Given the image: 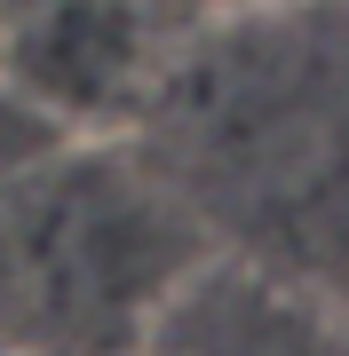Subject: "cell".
Here are the masks:
<instances>
[{
    "instance_id": "277c9868",
    "label": "cell",
    "mask_w": 349,
    "mask_h": 356,
    "mask_svg": "<svg viewBox=\"0 0 349 356\" xmlns=\"http://www.w3.org/2000/svg\"><path fill=\"white\" fill-rule=\"evenodd\" d=\"M72 143H79L72 119H56L32 88H16V79L0 72V191H16V182L40 175V166H56Z\"/></svg>"
},
{
    "instance_id": "6da1fadb",
    "label": "cell",
    "mask_w": 349,
    "mask_h": 356,
    "mask_svg": "<svg viewBox=\"0 0 349 356\" xmlns=\"http://www.w3.org/2000/svg\"><path fill=\"white\" fill-rule=\"evenodd\" d=\"M143 175L207 245L349 285V0H246L159 56Z\"/></svg>"
},
{
    "instance_id": "3957f363",
    "label": "cell",
    "mask_w": 349,
    "mask_h": 356,
    "mask_svg": "<svg viewBox=\"0 0 349 356\" xmlns=\"http://www.w3.org/2000/svg\"><path fill=\"white\" fill-rule=\"evenodd\" d=\"M0 72L32 88L56 119L104 127V119H135L159 56L127 0H40L0 32Z\"/></svg>"
},
{
    "instance_id": "5b68a950",
    "label": "cell",
    "mask_w": 349,
    "mask_h": 356,
    "mask_svg": "<svg viewBox=\"0 0 349 356\" xmlns=\"http://www.w3.org/2000/svg\"><path fill=\"white\" fill-rule=\"evenodd\" d=\"M24 8H40V0H0V32H8V24H16Z\"/></svg>"
},
{
    "instance_id": "7a4b0ae2",
    "label": "cell",
    "mask_w": 349,
    "mask_h": 356,
    "mask_svg": "<svg viewBox=\"0 0 349 356\" xmlns=\"http://www.w3.org/2000/svg\"><path fill=\"white\" fill-rule=\"evenodd\" d=\"M135 356H349V293L207 245L143 301Z\"/></svg>"
}]
</instances>
